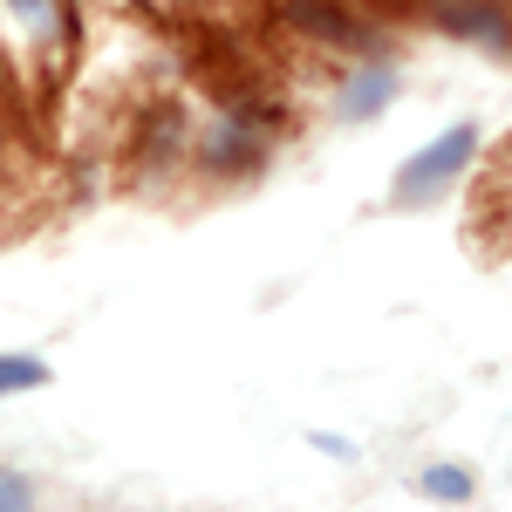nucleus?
I'll list each match as a JSON object with an SVG mask.
<instances>
[{
	"mask_svg": "<svg viewBox=\"0 0 512 512\" xmlns=\"http://www.w3.org/2000/svg\"><path fill=\"white\" fill-rule=\"evenodd\" d=\"M472 151H478V123H451L444 137H431L417 158L396 171V185H390V198L396 205H424V198H437L451 178H465V164H472Z\"/></svg>",
	"mask_w": 512,
	"mask_h": 512,
	"instance_id": "obj_1",
	"label": "nucleus"
},
{
	"mask_svg": "<svg viewBox=\"0 0 512 512\" xmlns=\"http://www.w3.org/2000/svg\"><path fill=\"white\" fill-rule=\"evenodd\" d=\"M287 21H294L301 35H315V41H342V48L362 41V28H355L335 0H287Z\"/></svg>",
	"mask_w": 512,
	"mask_h": 512,
	"instance_id": "obj_2",
	"label": "nucleus"
},
{
	"mask_svg": "<svg viewBox=\"0 0 512 512\" xmlns=\"http://www.w3.org/2000/svg\"><path fill=\"white\" fill-rule=\"evenodd\" d=\"M390 96H396V76H390V69H362V76L342 89V117H355V123L376 117V110H383Z\"/></svg>",
	"mask_w": 512,
	"mask_h": 512,
	"instance_id": "obj_3",
	"label": "nucleus"
},
{
	"mask_svg": "<svg viewBox=\"0 0 512 512\" xmlns=\"http://www.w3.org/2000/svg\"><path fill=\"white\" fill-rule=\"evenodd\" d=\"M492 7H444V28L458 35H478V41H506V21H485Z\"/></svg>",
	"mask_w": 512,
	"mask_h": 512,
	"instance_id": "obj_4",
	"label": "nucleus"
},
{
	"mask_svg": "<svg viewBox=\"0 0 512 512\" xmlns=\"http://www.w3.org/2000/svg\"><path fill=\"white\" fill-rule=\"evenodd\" d=\"M424 492L431 499H472V472L465 465H431L424 472Z\"/></svg>",
	"mask_w": 512,
	"mask_h": 512,
	"instance_id": "obj_5",
	"label": "nucleus"
},
{
	"mask_svg": "<svg viewBox=\"0 0 512 512\" xmlns=\"http://www.w3.org/2000/svg\"><path fill=\"white\" fill-rule=\"evenodd\" d=\"M0 383H7V390H35V383H48V369H41L35 355H7V362H0Z\"/></svg>",
	"mask_w": 512,
	"mask_h": 512,
	"instance_id": "obj_6",
	"label": "nucleus"
},
{
	"mask_svg": "<svg viewBox=\"0 0 512 512\" xmlns=\"http://www.w3.org/2000/svg\"><path fill=\"white\" fill-rule=\"evenodd\" d=\"M14 7H21L28 21H41V14H48V0H14Z\"/></svg>",
	"mask_w": 512,
	"mask_h": 512,
	"instance_id": "obj_7",
	"label": "nucleus"
}]
</instances>
